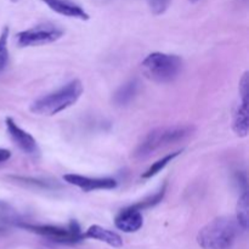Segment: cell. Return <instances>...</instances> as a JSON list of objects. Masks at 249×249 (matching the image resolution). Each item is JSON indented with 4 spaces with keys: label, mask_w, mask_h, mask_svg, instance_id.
<instances>
[{
    "label": "cell",
    "mask_w": 249,
    "mask_h": 249,
    "mask_svg": "<svg viewBox=\"0 0 249 249\" xmlns=\"http://www.w3.org/2000/svg\"><path fill=\"white\" fill-rule=\"evenodd\" d=\"M194 131L195 126L189 124H177L153 129L139 143L134 152V157L136 160H147L158 151L186 140L194 134Z\"/></svg>",
    "instance_id": "6da1fadb"
},
{
    "label": "cell",
    "mask_w": 249,
    "mask_h": 249,
    "mask_svg": "<svg viewBox=\"0 0 249 249\" xmlns=\"http://www.w3.org/2000/svg\"><path fill=\"white\" fill-rule=\"evenodd\" d=\"M237 235V221L230 216H219L199 230L197 242L203 249H232Z\"/></svg>",
    "instance_id": "7a4b0ae2"
},
{
    "label": "cell",
    "mask_w": 249,
    "mask_h": 249,
    "mask_svg": "<svg viewBox=\"0 0 249 249\" xmlns=\"http://www.w3.org/2000/svg\"><path fill=\"white\" fill-rule=\"evenodd\" d=\"M83 90V84L79 79L72 80L61 89L36 100L31 105V112L38 116H55L73 106L82 96Z\"/></svg>",
    "instance_id": "3957f363"
},
{
    "label": "cell",
    "mask_w": 249,
    "mask_h": 249,
    "mask_svg": "<svg viewBox=\"0 0 249 249\" xmlns=\"http://www.w3.org/2000/svg\"><path fill=\"white\" fill-rule=\"evenodd\" d=\"M143 74L150 80L160 84L170 83L177 79L182 71L181 57L173 53H152L146 56L141 63Z\"/></svg>",
    "instance_id": "277c9868"
},
{
    "label": "cell",
    "mask_w": 249,
    "mask_h": 249,
    "mask_svg": "<svg viewBox=\"0 0 249 249\" xmlns=\"http://www.w3.org/2000/svg\"><path fill=\"white\" fill-rule=\"evenodd\" d=\"M63 36V31L53 24H38L27 31L17 34V44L21 48L27 46H40L53 43Z\"/></svg>",
    "instance_id": "5b68a950"
},
{
    "label": "cell",
    "mask_w": 249,
    "mask_h": 249,
    "mask_svg": "<svg viewBox=\"0 0 249 249\" xmlns=\"http://www.w3.org/2000/svg\"><path fill=\"white\" fill-rule=\"evenodd\" d=\"M21 226L32 232L45 236V237L60 243H75L84 238L77 221H72L68 229L53 225H29V224H24Z\"/></svg>",
    "instance_id": "8992f818"
},
{
    "label": "cell",
    "mask_w": 249,
    "mask_h": 249,
    "mask_svg": "<svg viewBox=\"0 0 249 249\" xmlns=\"http://www.w3.org/2000/svg\"><path fill=\"white\" fill-rule=\"evenodd\" d=\"M5 124H6V128L10 136H11V139L14 140V142L21 148V151H23L26 155L32 156V157L34 158L39 157L40 150H39V146L38 143H36V139H34L31 134L24 131L22 128H19L16 124V122L12 118H6Z\"/></svg>",
    "instance_id": "52a82bcc"
},
{
    "label": "cell",
    "mask_w": 249,
    "mask_h": 249,
    "mask_svg": "<svg viewBox=\"0 0 249 249\" xmlns=\"http://www.w3.org/2000/svg\"><path fill=\"white\" fill-rule=\"evenodd\" d=\"M66 182L79 187L82 191L90 192L95 190H112L117 187V181L112 178H89L77 174L63 175Z\"/></svg>",
    "instance_id": "ba28073f"
},
{
    "label": "cell",
    "mask_w": 249,
    "mask_h": 249,
    "mask_svg": "<svg viewBox=\"0 0 249 249\" xmlns=\"http://www.w3.org/2000/svg\"><path fill=\"white\" fill-rule=\"evenodd\" d=\"M114 225L123 232H136L143 225V218L141 211L134 208L133 206L123 209L114 219Z\"/></svg>",
    "instance_id": "9c48e42d"
},
{
    "label": "cell",
    "mask_w": 249,
    "mask_h": 249,
    "mask_svg": "<svg viewBox=\"0 0 249 249\" xmlns=\"http://www.w3.org/2000/svg\"><path fill=\"white\" fill-rule=\"evenodd\" d=\"M41 1L48 5L56 14H60L62 16L83 19V21L89 19L88 12L83 7H80L79 5L74 4L72 1H68V0H41Z\"/></svg>",
    "instance_id": "30bf717a"
},
{
    "label": "cell",
    "mask_w": 249,
    "mask_h": 249,
    "mask_svg": "<svg viewBox=\"0 0 249 249\" xmlns=\"http://www.w3.org/2000/svg\"><path fill=\"white\" fill-rule=\"evenodd\" d=\"M233 131L238 136L248 135L249 130V100L248 96H241V102L238 104L235 113H233L232 122Z\"/></svg>",
    "instance_id": "8fae6325"
},
{
    "label": "cell",
    "mask_w": 249,
    "mask_h": 249,
    "mask_svg": "<svg viewBox=\"0 0 249 249\" xmlns=\"http://www.w3.org/2000/svg\"><path fill=\"white\" fill-rule=\"evenodd\" d=\"M84 238H91V240L101 241V242L107 243L113 248H121L123 246V240L118 233L113 232L111 230L104 229L99 225H91L85 233H83Z\"/></svg>",
    "instance_id": "7c38bea8"
},
{
    "label": "cell",
    "mask_w": 249,
    "mask_h": 249,
    "mask_svg": "<svg viewBox=\"0 0 249 249\" xmlns=\"http://www.w3.org/2000/svg\"><path fill=\"white\" fill-rule=\"evenodd\" d=\"M139 89V82L136 79H131L129 82H126L125 84L122 85L117 92L114 94V102L119 106H126L128 104H130L131 100L135 97V95L138 94Z\"/></svg>",
    "instance_id": "4fadbf2b"
},
{
    "label": "cell",
    "mask_w": 249,
    "mask_h": 249,
    "mask_svg": "<svg viewBox=\"0 0 249 249\" xmlns=\"http://www.w3.org/2000/svg\"><path fill=\"white\" fill-rule=\"evenodd\" d=\"M236 221L240 228L247 230L249 225V198L248 192L246 190L238 198L237 208H236Z\"/></svg>",
    "instance_id": "5bb4252c"
},
{
    "label": "cell",
    "mask_w": 249,
    "mask_h": 249,
    "mask_svg": "<svg viewBox=\"0 0 249 249\" xmlns=\"http://www.w3.org/2000/svg\"><path fill=\"white\" fill-rule=\"evenodd\" d=\"M181 153V151H177V152H173V153H169V155L164 156L163 158H160V160H158L157 162L152 163V165H151L150 168H148L147 170H146L145 173L142 174V179H150V178L155 177V175H157L158 173L160 172L162 169H164L165 167H167L168 164H169L170 162H172L174 158H177L178 156Z\"/></svg>",
    "instance_id": "9a60e30c"
},
{
    "label": "cell",
    "mask_w": 249,
    "mask_h": 249,
    "mask_svg": "<svg viewBox=\"0 0 249 249\" xmlns=\"http://www.w3.org/2000/svg\"><path fill=\"white\" fill-rule=\"evenodd\" d=\"M7 40H9V27H5L0 34V73L6 68L7 63H9Z\"/></svg>",
    "instance_id": "2e32d148"
},
{
    "label": "cell",
    "mask_w": 249,
    "mask_h": 249,
    "mask_svg": "<svg viewBox=\"0 0 249 249\" xmlns=\"http://www.w3.org/2000/svg\"><path fill=\"white\" fill-rule=\"evenodd\" d=\"M164 194H165V185L163 186V189H160V191H158L156 195H153L152 197H148V198L141 201L140 203L134 204L133 207L134 208L139 209V211H141V209H145V208H150V207H153V206H156V204L160 203V202L163 199V197H164Z\"/></svg>",
    "instance_id": "e0dca14e"
},
{
    "label": "cell",
    "mask_w": 249,
    "mask_h": 249,
    "mask_svg": "<svg viewBox=\"0 0 249 249\" xmlns=\"http://www.w3.org/2000/svg\"><path fill=\"white\" fill-rule=\"evenodd\" d=\"M147 2L151 12L158 16V15H162L167 11L172 0H147Z\"/></svg>",
    "instance_id": "ac0fdd59"
},
{
    "label": "cell",
    "mask_w": 249,
    "mask_h": 249,
    "mask_svg": "<svg viewBox=\"0 0 249 249\" xmlns=\"http://www.w3.org/2000/svg\"><path fill=\"white\" fill-rule=\"evenodd\" d=\"M11 157V152L9 150H5V148H0V163L6 162Z\"/></svg>",
    "instance_id": "d6986e66"
},
{
    "label": "cell",
    "mask_w": 249,
    "mask_h": 249,
    "mask_svg": "<svg viewBox=\"0 0 249 249\" xmlns=\"http://www.w3.org/2000/svg\"><path fill=\"white\" fill-rule=\"evenodd\" d=\"M190 1H191V2H197V1H199V0H190Z\"/></svg>",
    "instance_id": "ffe728a7"
},
{
    "label": "cell",
    "mask_w": 249,
    "mask_h": 249,
    "mask_svg": "<svg viewBox=\"0 0 249 249\" xmlns=\"http://www.w3.org/2000/svg\"><path fill=\"white\" fill-rule=\"evenodd\" d=\"M11 1L12 2H17V1H18V0H11Z\"/></svg>",
    "instance_id": "44dd1931"
}]
</instances>
